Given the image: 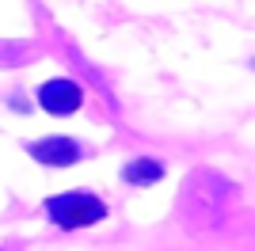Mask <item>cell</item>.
I'll list each match as a JSON object with an SVG mask.
<instances>
[{
  "label": "cell",
  "mask_w": 255,
  "mask_h": 251,
  "mask_svg": "<svg viewBox=\"0 0 255 251\" xmlns=\"http://www.w3.org/2000/svg\"><path fill=\"white\" fill-rule=\"evenodd\" d=\"M46 217L57 225V229H88V225H99L107 217V202L92 190H65V194H53L46 202Z\"/></svg>",
  "instance_id": "6da1fadb"
},
{
  "label": "cell",
  "mask_w": 255,
  "mask_h": 251,
  "mask_svg": "<svg viewBox=\"0 0 255 251\" xmlns=\"http://www.w3.org/2000/svg\"><path fill=\"white\" fill-rule=\"evenodd\" d=\"M34 99H38V107H42L46 115L65 118V115H76V111H80V103H84V92H80V84H76V80H65V76H57V80L38 84Z\"/></svg>",
  "instance_id": "7a4b0ae2"
},
{
  "label": "cell",
  "mask_w": 255,
  "mask_h": 251,
  "mask_svg": "<svg viewBox=\"0 0 255 251\" xmlns=\"http://www.w3.org/2000/svg\"><path fill=\"white\" fill-rule=\"evenodd\" d=\"M38 164H50V167H69L80 160V145H76L73 137H42V141H31L27 145Z\"/></svg>",
  "instance_id": "3957f363"
},
{
  "label": "cell",
  "mask_w": 255,
  "mask_h": 251,
  "mask_svg": "<svg viewBox=\"0 0 255 251\" xmlns=\"http://www.w3.org/2000/svg\"><path fill=\"white\" fill-rule=\"evenodd\" d=\"M122 179H126V183H137V187H152V183L164 179V164H160V160H149V156L129 160V164L122 167Z\"/></svg>",
  "instance_id": "277c9868"
}]
</instances>
